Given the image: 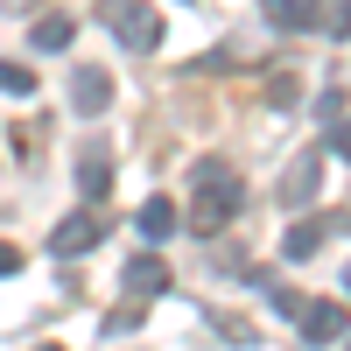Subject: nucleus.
Masks as SVG:
<instances>
[{"mask_svg": "<svg viewBox=\"0 0 351 351\" xmlns=\"http://www.w3.org/2000/svg\"><path fill=\"white\" fill-rule=\"evenodd\" d=\"M239 211H246L239 169H232L225 155H204V162L190 169V232H197V239H211V232H225Z\"/></svg>", "mask_w": 351, "mask_h": 351, "instance_id": "nucleus-1", "label": "nucleus"}, {"mask_svg": "<svg viewBox=\"0 0 351 351\" xmlns=\"http://www.w3.org/2000/svg\"><path fill=\"white\" fill-rule=\"evenodd\" d=\"M92 14H99V28L120 49H134V56H155L162 49V14L148 8V0H99Z\"/></svg>", "mask_w": 351, "mask_h": 351, "instance_id": "nucleus-2", "label": "nucleus"}, {"mask_svg": "<svg viewBox=\"0 0 351 351\" xmlns=\"http://www.w3.org/2000/svg\"><path fill=\"white\" fill-rule=\"evenodd\" d=\"M316 190H324V148H302L295 162L281 169V204H295V211H302Z\"/></svg>", "mask_w": 351, "mask_h": 351, "instance_id": "nucleus-3", "label": "nucleus"}, {"mask_svg": "<svg viewBox=\"0 0 351 351\" xmlns=\"http://www.w3.org/2000/svg\"><path fill=\"white\" fill-rule=\"evenodd\" d=\"M99 239H106V211H71L64 225L49 232V253H64V260H71V253H92Z\"/></svg>", "mask_w": 351, "mask_h": 351, "instance_id": "nucleus-4", "label": "nucleus"}, {"mask_svg": "<svg viewBox=\"0 0 351 351\" xmlns=\"http://www.w3.org/2000/svg\"><path fill=\"white\" fill-rule=\"evenodd\" d=\"M71 106L84 112V120H99V112L112 106V71H99V64H84V71H71Z\"/></svg>", "mask_w": 351, "mask_h": 351, "instance_id": "nucleus-5", "label": "nucleus"}, {"mask_svg": "<svg viewBox=\"0 0 351 351\" xmlns=\"http://www.w3.org/2000/svg\"><path fill=\"white\" fill-rule=\"evenodd\" d=\"M295 324H302L309 344H337V337L351 330V316H344V302H302V309H295Z\"/></svg>", "mask_w": 351, "mask_h": 351, "instance_id": "nucleus-6", "label": "nucleus"}, {"mask_svg": "<svg viewBox=\"0 0 351 351\" xmlns=\"http://www.w3.org/2000/svg\"><path fill=\"white\" fill-rule=\"evenodd\" d=\"M260 14H267L281 36H309V28L324 21V0H260Z\"/></svg>", "mask_w": 351, "mask_h": 351, "instance_id": "nucleus-7", "label": "nucleus"}, {"mask_svg": "<svg viewBox=\"0 0 351 351\" xmlns=\"http://www.w3.org/2000/svg\"><path fill=\"white\" fill-rule=\"evenodd\" d=\"M330 232H344V218H302V225H288V239H281V260H309L316 246L330 239Z\"/></svg>", "mask_w": 351, "mask_h": 351, "instance_id": "nucleus-8", "label": "nucleus"}, {"mask_svg": "<svg viewBox=\"0 0 351 351\" xmlns=\"http://www.w3.org/2000/svg\"><path fill=\"white\" fill-rule=\"evenodd\" d=\"M77 190H84V204H106V190H112V155L99 148V141L77 155Z\"/></svg>", "mask_w": 351, "mask_h": 351, "instance_id": "nucleus-9", "label": "nucleus"}, {"mask_svg": "<svg viewBox=\"0 0 351 351\" xmlns=\"http://www.w3.org/2000/svg\"><path fill=\"white\" fill-rule=\"evenodd\" d=\"M176 225H183V218H176V204H169V197H155V204H141V239H148V246L176 239Z\"/></svg>", "mask_w": 351, "mask_h": 351, "instance_id": "nucleus-10", "label": "nucleus"}, {"mask_svg": "<svg viewBox=\"0 0 351 351\" xmlns=\"http://www.w3.org/2000/svg\"><path fill=\"white\" fill-rule=\"evenodd\" d=\"M162 288H169L162 260H134V267H127V302H148V295H162Z\"/></svg>", "mask_w": 351, "mask_h": 351, "instance_id": "nucleus-11", "label": "nucleus"}, {"mask_svg": "<svg viewBox=\"0 0 351 351\" xmlns=\"http://www.w3.org/2000/svg\"><path fill=\"white\" fill-rule=\"evenodd\" d=\"M71 36H77L71 14H43L36 28H28V43H36V49H71Z\"/></svg>", "mask_w": 351, "mask_h": 351, "instance_id": "nucleus-12", "label": "nucleus"}, {"mask_svg": "<svg viewBox=\"0 0 351 351\" xmlns=\"http://www.w3.org/2000/svg\"><path fill=\"white\" fill-rule=\"evenodd\" d=\"M0 92H14V99H28V92H36L28 64H8V56H0Z\"/></svg>", "mask_w": 351, "mask_h": 351, "instance_id": "nucleus-13", "label": "nucleus"}, {"mask_svg": "<svg viewBox=\"0 0 351 351\" xmlns=\"http://www.w3.org/2000/svg\"><path fill=\"white\" fill-rule=\"evenodd\" d=\"M324 28H330V36H351V8H344V0H324Z\"/></svg>", "mask_w": 351, "mask_h": 351, "instance_id": "nucleus-14", "label": "nucleus"}, {"mask_svg": "<svg viewBox=\"0 0 351 351\" xmlns=\"http://www.w3.org/2000/svg\"><path fill=\"white\" fill-rule=\"evenodd\" d=\"M324 148H337V155L351 162V112H337V120H330V141H324Z\"/></svg>", "mask_w": 351, "mask_h": 351, "instance_id": "nucleus-15", "label": "nucleus"}, {"mask_svg": "<svg viewBox=\"0 0 351 351\" xmlns=\"http://www.w3.org/2000/svg\"><path fill=\"white\" fill-rule=\"evenodd\" d=\"M267 99H274V106H295V99H302V84H295V77H288V71H281V77L267 84Z\"/></svg>", "mask_w": 351, "mask_h": 351, "instance_id": "nucleus-16", "label": "nucleus"}, {"mask_svg": "<svg viewBox=\"0 0 351 351\" xmlns=\"http://www.w3.org/2000/svg\"><path fill=\"white\" fill-rule=\"evenodd\" d=\"M267 302H274V309H281V316H295V309H302V295H295V288H281V281H274V288H267Z\"/></svg>", "mask_w": 351, "mask_h": 351, "instance_id": "nucleus-17", "label": "nucleus"}, {"mask_svg": "<svg viewBox=\"0 0 351 351\" xmlns=\"http://www.w3.org/2000/svg\"><path fill=\"white\" fill-rule=\"evenodd\" d=\"M14 267H21V253H14V246H0V274H14Z\"/></svg>", "mask_w": 351, "mask_h": 351, "instance_id": "nucleus-18", "label": "nucleus"}, {"mask_svg": "<svg viewBox=\"0 0 351 351\" xmlns=\"http://www.w3.org/2000/svg\"><path fill=\"white\" fill-rule=\"evenodd\" d=\"M36 351H64V344H36Z\"/></svg>", "mask_w": 351, "mask_h": 351, "instance_id": "nucleus-19", "label": "nucleus"}, {"mask_svg": "<svg viewBox=\"0 0 351 351\" xmlns=\"http://www.w3.org/2000/svg\"><path fill=\"white\" fill-rule=\"evenodd\" d=\"M344 288H351V267H344Z\"/></svg>", "mask_w": 351, "mask_h": 351, "instance_id": "nucleus-20", "label": "nucleus"}]
</instances>
